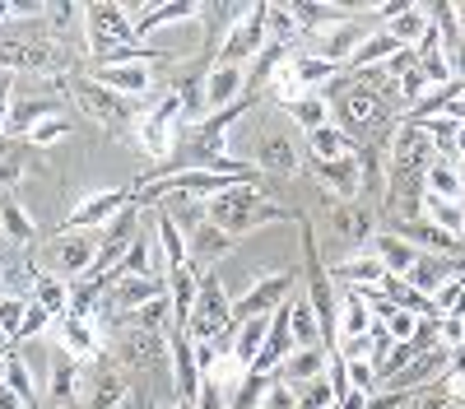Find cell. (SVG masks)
<instances>
[{
	"label": "cell",
	"mask_w": 465,
	"mask_h": 409,
	"mask_svg": "<svg viewBox=\"0 0 465 409\" xmlns=\"http://www.w3.org/2000/svg\"><path fill=\"white\" fill-rule=\"evenodd\" d=\"M331 279L335 284H344V288H359V293H368V288H377L381 279H386V266L372 256V251H354V256H344L340 266L331 270Z\"/></svg>",
	"instance_id": "ffe728a7"
},
{
	"label": "cell",
	"mask_w": 465,
	"mask_h": 409,
	"mask_svg": "<svg viewBox=\"0 0 465 409\" xmlns=\"http://www.w3.org/2000/svg\"><path fill=\"white\" fill-rule=\"evenodd\" d=\"M456 316H460V326H465V307H460V312H456Z\"/></svg>",
	"instance_id": "11a10c76"
},
{
	"label": "cell",
	"mask_w": 465,
	"mask_h": 409,
	"mask_svg": "<svg viewBox=\"0 0 465 409\" xmlns=\"http://www.w3.org/2000/svg\"><path fill=\"white\" fill-rule=\"evenodd\" d=\"M265 43H270V37H265V5H247L242 19L228 28L214 65H242L247 70V61H256L265 52Z\"/></svg>",
	"instance_id": "ba28073f"
},
{
	"label": "cell",
	"mask_w": 465,
	"mask_h": 409,
	"mask_svg": "<svg viewBox=\"0 0 465 409\" xmlns=\"http://www.w3.org/2000/svg\"><path fill=\"white\" fill-rule=\"evenodd\" d=\"M52 400L61 404V409H70L74 404V395H80L84 386H80V363H74L65 349H52Z\"/></svg>",
	"instance_id": "d4e9b609"
},
{
	"label": "cell",
	"mask_w": 465,
	"mask_h": 409,
	"mask_svg": "<svg viewBox=\"0 0 465 409\" xmlns=\"http://www.w3.org/2000/svg\"><path fill=\"white\" fill-rule=\"evenodd\" d=\"M372 326H377L372 303L359 288H344L340 293V316H335V340H359V335H372Z\"/></svg>",
	"instance_id": "ac0fdd59"
},
{
	"label": "cell",
	"mask_w": 465,
	"mask_h": 409,
	"mask_svg": "<svg viewBox=\"0 0 465 409\" xmlns=\"http://www.w3.org/2000/svg\"><path fill=\"white\" fill-rule=\"evenodd\" d=\"M70 93H74V102L84 107V117H94L103 131H131V140H135V122H131V98H122V93H112V89H103V84H94L89 74L84 80H74L70 84Z\"/></svg>",
	"instance_id": "8992f818"
},
{
	"label": "cell",
	"mask_w": 465,
	"mask_h": 409,
	"mask_svg": "<svg viewBox=\"0 0 465 409\" xmlns=\"http://www.w3.org/2000/svg\"><path fill=\"white\" fill-rule=\"evenodd\" d=\"M242 89H247L242 65H210V74H205V117H219L223 107H232Z\"/></svg>",
	"instance_id": "4fadbf2b"
},
{
	"label": "cell",
	"mask_w": 465,
	"mask_h": 409,
	"mask_svg": "<svg viewBox=\"0 0 465 409\" xmlns=\"http://www.w3.org/2000/svg\"><path fill=\"white\" fill-rule=\"evenodd\" d=\"M98 247H103V233H84V229H61L43 251L33 256V270L37 275H56V279H84L98 260Z\"/></svg>",
	"instance_id": "7a4b0ae2"
},
{
	"label": "cell",
	"mask_w": 465,
	"mask_h": 409,
	"mask_svg": "<svg viewBox=\"0 0 465 409\" xmlns=\"http://www.w3.org/2000/svg\"><path fill=\"white\" fill-rule=\"evenodd\" d=\"M5 386L24 400V409H37V382H33V372L19 354H10V363H5Z\"/></svg>",
	"instance_id": "74e56055"
},
{
	"label": "cell",
	"mask_w": 465,
	"mask_h": 409,
	"mask_svg": "<svg viewBox=\"0 0 465 409\" xmlns=\"http://www.w3.org/2000/svg\"><path fill=\"white\" fill-rule=\"evenodd\" d=\"M419 312H391L386 316V335H391V345H414V335H419Z\"/></svg>",
	"instance_id": "ee69618b"
},
{
	"label": "cell",
	"mask_w": 465,
	"mask_h": 409,
	"mask_svg": "<svg viewBox=\"0 0 465 409\" xmlns=\"http://www.w3.org/2000/svg\"><path fill=\"white\" fill-rule=\"evenodd\" d=\"M423 219L433 223V229L451 233L460 242L465 233V200H442V196H423Z\"/></svg>",
	"instance_id": "4dcf8cb0"
},
{
	"label": "cell",
	"mask_w": 465,
	"mask_h": 409,
	"mask_svg": "<svg viewBox=\"0 0 465 409\" xmlns=\"http://www.w3.org/2000/svg\"><path fill=\"white\" fill-rule=\"evenodd\" d=\"M0 409H24V400H19V395L5 386V382H0Z\"/></svg>",
	"instance_id": "816d5d0a"
},
{
	"label": "cell",
	"mask_w": 465,
	"mask_h": 409,
	"mask_svg": "<svg viewBox=\"0 0 465 409\" xmlns=\"http://www.w3.org/2000/svg\"><path fill=\"white\" fill-rule=\"evenodd\" d=\"M307 149H312V163H335V159H349L359 154L354 140H349L340 126H322V131H307Z\"/></svg>",
	"instance_id": "83f0119b"
},
{
	"label": "cell",
	"mask_w": 465,
	"mask_h": 409,
	"mask_svg": "<svg viewBox=\"0 0 465 409\" xmlns=\"http://www.w3.org/2000/svg\"><path fill=\"white\" fill-rule=\"evenodd\" d=\"M451 275H456V270H451V260H447V256H423V251H419V260L410 266L405 284H410L414 293H423V297L433 303V293H438V288H442Z\"/></svg>",
	"instance_id": "603a6c76"
},
{
	"label": "cell",
	"mask_w": 465,
	"mask_h": 409,
	"mask_svg": "<svg viewBox=\"0 0 465 409\" xmlns=\"http://www.w3.org/2000/svg\"><path fill=\"white\" fill-rule=\"evenodd\" d=\"M289 326H293V349L326 345L322 321H317V312H312V303H307V297H293V303H289ZM326 349H331V345H326Z\"/></svg>",
	"instance_id": "f1b7e54d"
},
{
	"label": "cell",
	"mask_w": 465,
	"mask_h": 409,
	"mask_svg": "<svg viewBox=\"0 0 465 409\" xmlns=\"http://www.w3.org/2000/svg\"><path fill=\"white\" fill-rule=\"evenodd\" d=\"M414 358H419V354H414V345H381V349H377V358H372L377 382H396Z\"/></svg>",
	"instance_id": "8d00e7d4"
},
{
	"label": "cell",
	"mask_w": 465,
	"mask_h": 409,
	"mask_svg": "<svg viewBox=\"0 0 465 409\" xmlns=\"http://www.w3.org/2000/svg\"><path fill=\"white\" fill-rule=\"evenodd\" d=\"M368 33H377V28H372V24H354V19H344L340 28H331V33L312 37V56H322V61H331V65H349V61H354V52L368 43Z\"/></svg>",
	"instance_id": "30bf717a"
},
{
	"label": "cell",
	"mask_w": 465,
	"mask_h": 409,
	"mask_svg": "<svg viewBox=\"0 0 465 409\" xmlns=\"http://www.w3.org/2000/svg\"><path fill=\"white\" fill-rule=\"evenodd\" d=\"M447 377H465V345H456L447 354Z\"/></svg>",
	"instance_id": "f907efd6"
},
{
	"label": "cell",
	"mask_w": 465,
	"mask_h": 409,
	"mask_svg": "<svg viewBox=\"0 0 465 409\" xmlns=\"http://www.w3.org/2000/svg\"><path fill=\"white\" fill-rule=\"evenodd\" d=\"M0 15H5V10H0Z\"/></svg>",
	"instance_id": "680465c9"
},
{
	"label": "cell",
	"mask_w": 465,
	"mask_h": 409,
	"mask_svg": "<svg viewBox=\"0 0 465 409\" xmlns=\"http://www.w3.org/2000/svg\"><path fill=\"white\" fill-rule=\"evenodd\" d=\"M201 279H205V270L191 266V260H186V266H177V270H168V303H173V326H177V330L186 326L191 307H196Z\"/></svg>",
	"instance_id": "e0dca14e"
},
{
	"label": "cell",
	"mask_w": 465,
	"mask_h": 409,
	"mask_svg": "<svg viewBox=\"0 0 465 409\" xmlns=\"http://www.w3.org/2000/svg\"><path fill=\"white\" fill-rule=\"evenodd\" d=\"M65 131H70V117H61V112H47V117L28 131V144H37V149L56 144V140H65Z\"/></svg>",
	"instance_id": "b9f144b4"
},
{
	"label": "cell",
	"mask_w": 465,
	"mask_h": 409,
	"mask_svg": "<svg viewBox=\"0 0 465 409\" xmlns=\"http://www.w3.org/2000/svg\"><path fill=\"white\" fill-rule=\"evenodd\" d=\"M456 345H465V326H460V316H438V349H456Z\"/></svg>",
	"instance_id": "c3c4849f"
},
{
	"label": "cell",
	"mask_w": 465,
	"mask_h": 409,
	"mask_svg": "<svg viewBox=\"0 0 465 409\" xmlns=\"http://www.w3.org/2000/svg\"><path fill=\"white\" fill-rule=\"evenodd\" d=\"M340 363V358H335ZM340 372H344V382H349V391H363V395H377V367L372 363H340Z\"/></svg>",
	"instance_id": "7bdbcfd3"
},
{
	"label": "cell",
	"mask_w": 465,
	"mask_h": 409,
	"mask_svg": "<svg viewBox=\"0 0 465 409\" xmlns=\"http://www.w3.org/2000/svg\"><path fill=\"white\" fill-rule=\"evenodd\" d=\"M205 219L219 223L228 238H242V233H256V229H265V223L284 219V209L270 205V200H261L256 181H242V186H228L223 196H214V200L205 205Z\"/></svg>",
	"instance_id": "6da1fadb"
},
{
	"label": "cell",
	"mask_w": 465,
	"mask_h": 409,
	"mask_svg": "<svg viewBox=\"0 0 465 409\" xmlns=\"http://www.w3.org/2000/svg\"><path fill=\"white\" fill-rule=\"evenodd\" d=\"M433 159H438V149H433L429 131L414 122H405L391 135V144H386V172H429Z\"/></svg>",
	"instance_id": "9c48e42d"
},
{
	"label": "cell",
	"mask_w": 465,
	"mask_h": 409,
	"mask_svg": "<svg viewBox=\"0 0 465 409\" xmlns=\"http://www.w3.org/2000/svg\"><path fill=\"white\" fill-rule=\"evenodd\" d=\"M456 409H465V400H456Z\"/></svg>",
	"instance_id": "9f6ffc18"
},
{
	"label": "cell",
	"mask_w": 465,
	"mask_h": 409,
	"mask_svg": "<svg viewBox=\"0 0 465 409\" xmlns=\"http://www.w3.org/2000/svg\"><path fill=\"white\" fill-rule=\"evenodd\" d=\"M153 247H159V260H163L168 270H177V266H186V260H191V251H186V233L177 229L168 214L153 219Z\"/></svg>",
	"instance_id": "4316f807"
},
{
	"label": "cell",
	"mask_w": 465,
	"mask_h": 409,
	"mask_svg": "<svg viewBox=\"0 0 465 409\" xmlns=\"http://www.w3.org/2000/svg\"><path fill=\"white\" fill-rule=\"evenodd\" d=\"M284 112L302 126V135H307V131H322V126H335V117H331V98H326V93H307V98L289 102Z\"/></svg>",
	"instance_id": "1f68e13d"
},
{
	"label": "cell",
	"mask_w": 465,
	"mask_h": 409,
	"mask_svg": "<svg viewBox=\"0 0 465 409\" xmlns=\"http://www.w3.org/2000/svg\"><path fill=\"white\" fill-rule=\"evenodd\" d=\"M372 15L386 19V33H391L401 47H419V43H423V33L433 28L429 5H372Z\"/></svg>",
	"instance_id": "7c38bea8"
},
{
	"label": "cell",
	"mask_w": 465,
	"mask_h": 409,
	"mask_svg": "<svg viewBox=\"0 0 465 409\" xmlns=\"http://www.w3.org/2000/svg\"><path fill=\"white\" fill-rule=\"evenodd\" d=\"M423 186L429 196H442V200H465V172L456 159H433L429 172H423Z\"/></svg>",
	"instance_id": "484cf974"
},
{
	"label": "cell",
	"mask_w": 465,
	"mask_h": 409,
	"mask_svg": "<svg viewBox=\"0 0 465 409\" xmlns=\"http://www.w3.org/2000/svg\"><path fill=\"white\" fill-rule=\"evenodd\" d=\"M0 233H5L15 247H28V242L37 238L33 219H28V209L15 200V191H5V196H0Z\"/></svg>",
	"instance_id": "f546056e"
},
{
	"label": "cell",
	"mask_w": 465,
	"mask_h": 409,
	"mask_svg": "<svg viewBox=\"0 0 465 409\" xmlns=\"http://www.w3.org/2000/svg\"><path fill=\"white\" fill-rule=\"evenodd\" d=\"M312 177L335 200H359V154L335 159V163H312Z\"/></svg>",
	"instance_id": "d6986e66"
},
{
	"label": "cell",
	"mask_w": 465,
	"mask_h": 409,
	"mask_svg": "<svg viewBox=\"0 0 465 409\" xmlns=\"http://www.w3.org/2000/svg\"><path fill=\"white\" fill-rule=\"evenodd\" d=\"M252 168H261L265 177H298V149L284 131H261L256 140V154H252Z\"/></svg>",
	"instance_id": "8fae6325"
},
{
	"label": "cell",
	"mask_w": 465,
	"mask_h": 409,
	"mask_svg": "<svg viewBox=\"0 0 465 409\" xmlns=\"http://www.w3.org/2000/svg\"><path fill=\"white\" fill-rule=\"evenodd\" d=\"M401 52V43L386 28H377V33H368V43L354 52V61H349V70H377V65H386Z\"/></svg>",
	"instance_id": "836d02e7"
},
{
	"label": "cell",
	"mask_w": 465,
	"mask_h": 409,
	"mask_svg": "<svg viewBox=\"0 0 465 409\" xmlns=\"http://www.w3.org/2000/svg\"><path fill=\"white\" fill-rule=\"evenodd\" d=\"M163 316H173V303H168V297H153V303H144L140 312H131V326L135 330H149V335H168V321Z\"/></svg>",
	"instance_id": "ab89813d"
},
{
	"label": "cell",
	"mask_w": 465,
	"mask_h": 409,
	"mask_svg": "<svg viewBox=\"0 0 465 409\" xmlns=\"http://www.w3.org/2000/svg\"><path fill=\"white\" fill-rule=\"evenodd\" d=\"M451 404H456V400H451L447 391H433V395H429V391H419V400H414L410 409H451Z\"/></svg>",
	"instance_id": "681fc988"
},
{
	"label": "cell",
	"mask_w": 465,
	"mask_h": 409,
	"mask_svg": "<svg viewBox=\"0 0 465 409\" xmlns=\"http://www.w3.org/2000/svg\"><path fill=\"white\" fill-rule=\"evenodd\" d=\"M265 335H270V316L232 321V326H228V354L252 372V363H256V358H261V349H265Z\"/></svg>",
	"instance_id": "44dd1931"
},
{
	"label": "cell",
	"mask_w": 465,
	"mask_h": 409,
	"mask_svg": "<svg viewBox=\"0 0 465 409\" xmlns=\"http://www.w3.org/2000/svg\"><path fill=\"white\" fill-rule=\"evenodd\" d=\"M460 307H465V279L451 275V279L433 293V312H438V316H456Z\"/></svg>",
	"instance_id": "60d3db41"
},
{
	"label": "cell",
	"mask_w": 465,
	"mask_h": 409,
	"mask_svg": "<svg viewBox=\"0 0 465 409\" xmlns=\"http://www.w3.org/2000/svg\"><path fill=\"white\" fill-rule=\"evenodd\" d=\"M182 117H186V107L177 93L159 98L144 117L135 122V144L144 149L149 159H168L173 154V144H177V131H182Z\"/></svg>",
	"instance_id": "277c9868"
},
{
	"label": "cell",
	"mask_w": 465,
	"mask_h": 409,
	"mask_svg": "<svg viewBox=\"0 0 465 409\" xmlns=\"http://www.w3.org/2000/svg\"><path fill=\"white\" fill-rule=\"evenodd\" d=\"M131 10L122 5H89L84 10V33H89V47L98 52V61H107L112 52L122 47H135V19H126Z\"/></svg>",
	"instance_id": "5b68a950"
},
{
	"label": "cell",
	"mask_w": 465,
	"mask_h": 409,
	"mask_svg": "<svg viewBox=\"0 0 465 409\" xmlns=\"http://www.w3.org/2000/svg\"><path fill=\"white\" fill-rule=\"evenodd\" d=\"M335 400H340V391L331 382V372H326V377H317V382H302L298 386V409H335Z\"/></svg>",
	"instance_id": "f35d334b"
},
{
	"label": "cell",
	"mask_w": 465,
	"mask_h": 409,
	"mask_svg": "<svg viewBox=\"0 0 465 409\" xmlns=\"http://www.w3.org/2000/svg\"><path fill=\"white\" fill-rule=\"evenodd\" d=\"M460 247H465V233H460Z\"/></svg>",
	"instance_id": "6f0895ef"
},
{
	"label": "cell",
	"mask_w": 465,
	"mask_h": 409,
	"mask_svg": "<svg viewBox=\"0 0 465 409\" xmlns=\"http://www.w3.org/2000/svg\"><path fill=\"white\" fill-rule=\"evenodd\" d=\"M298 293V270H280L256 279L242 297H232V321H252V316H275L284 303H293Z\"/></svg>",
	"instance_id": "52a82bcc"
},
{
	"label": "cell",
	"mask_w": 465,
	"mask_h": 409,
	"mask_svg": "<svg viewBox=\"0 0 465 409\" xmlns=\"http://www.w3.org/2000/svg\"><path fill=\"white\" fill-rule=\"evenodd\" d=\"M265 37L280 43V47H293V37H302L293 5H265Z\"/></svg>",
	"instance_id": "d590c367"
},
{
	"label": "cell",
	"mask_w": 465,
	"mask_h": 409,
	"mask_svg": "<svg viewBox=\"0 0 465 409\" xmlns=\"http://www.w3.org/2000/svg\"><path fill=\"white\" fill-rule=\"evenodd\" d=\"M52 340H56V349H65L74 363H89L94 354H103L98 330H94L84 316H61V321L52 326Z\"/></svg>",
	"instance_id": "5bb4252c"
},
{
	"label": "cell",
	"mask_w": 465,
	"mask_h": 409,
	"mask_svg": "<svg viewBox=\"0 0 465 409\" xmlns=\"http://www.w3.org/2000/svg\"><path fill=\"white\" fill-rule=\"evenodd\" d=\"M168 409H196V400H173Z\"/></svg>",
	"instance_id": "f5cc1de1"
},
{
	"label": "cell",
	"mask_w": 465,
	"mask_h": 409,
	"mask_svg": "<svg viewBox=\"0 0 465 409\" xmlns=\"http://www.w3.org/2000/svg\"><path fill=\"white\" fill-rule=\"evenodd\" d=\"M126 391H131L126 372H122V367H107L103 377H98V386H94V395H89L84 409H116V404H126Z\"/></svg>",
	"instance_id": "e575fe53"
},
{
	"label": "cell",
	"mask_w": 465,
	"mask_h": 409,
	"mask_svg": "<svg viewBox=\"0 0 465 409\" xmlns=\"http://www.w3.org/2000/svg\"><path fill=\"white\" fill-rule=\"evenodd\" d=\"M228 326H232V297H228L223 279L205 270V279H201V297H196V307H191V316H186L182 330H186V340H191V345H205V340H214V335H223Z\"/></svg>",
	"instance_id": "3957f363"
},
{
	"label": "cell",
	"mask_w": 465,
	"mask_h": 409,
	"mask_svg": "<svg viewBox=\"0 0 465 409\" xmlns=\"http://www.w3.org/2000/svg\"><path fill=\"white\" fill-rule=\"evenodd\" d=\"M24 312H28V303H24V297H10V293H0V330H5L10 340H19Z\"/></svg>",
	"instance_id": "f6af8a7d"
},
{
	"label": "cell",
	"mask_w": 465,
	"mask_h": 409,
	"mask_svg": "<svg viewBox=\"0 0 465 409\" xmlns=\"http://www.w3.org/2000/svg\"><path fill=\"white\" fill-rule=\"evenodd\" d=\"M33 303L47 307L56 321L70 316V279H56V275H37L33 279Z\"/></svg>",
	"instance_id": "d6a6232c"
},
{
	"label": "cell",
	"mask_w": 465,
	"mask_h": 409,
	"mask_svg": "<svg viewBox=\"0 0 465 409\" xmlns=\"http://www.w3.org/2000/svg\"><path fill=\"white\" fill-rule=\"evenodd\" d=\"M5 340H10V335H5V330H0V345H5Z\"/></svg>",
	"instance_id": "db71d44e"
},
{
	"label": "cell",
	"mask_w": 465,
	"mask_h": 409,
	"mask_svg": "<svg viewBox=\"0 0 465 409\" xmlns=\"http://www.w3.org/2000/svg\"><path fill=\"white\" fill-rule=\"evenodd\" d=\"M186 251H191V266H214V260H223V256H232V238L219 229V223H201L196 233L186 238Z\"/></svg>",
	"instance_id": "7402d4cb"
},
{
	"label": "cell",
	"mask_w": 465,
	"mask_h": 409,
	"mask_svg": "<svg viewBox=\"0 0 465 409\" xmlns=\"http://www.w3.org/2000/svg\"><path fill=\"white\" fill-rule=\"evenodd\" d=\"M261 409H298V386H289V382H280V377H270V391H265Z\"/></svg>",
	"instance_id": "bcb514c9"
},
{
	"label": "cell",
	"mask_w": 465,
	"mask_h": 409,
	"mask_svg": "<svg viewBox=\"0 0 465 409\" xmlns=\"http://www.w3.org/2000/svg\"><path fill=\"white\" fill-rule=\"evenodd\" d=\"M126 191H98V196H89L80 209H74L70 219H65V229H84V233H103V223H112L116 214L126 209Z\"/></svg>",
	"instance_id": "2e32d148"
},
{
	"label": "cell",
	"mask_w": 465,
	"mask_h": 409,
	"mask_svg": "<svg viewBox=\"0 0 465 409\" xmlns=\"http://www.w3.org/2000/svg\"><path fill=\"white\" fill-rule=\"evenodd\" d=\"M368 251L381 260V266H386V275H410V266H414V260H419V251L405 242V238H396V233H377L372 242H368Z\"/></svg>",
	"instance_id": "cb8c5ba5"
},
{
	"label": "cell",
	"mask_w": 465,
	"mask_h": 409,
	"mask_svg": "<svg viewBox=\"0 0 465 409\" xmlns=\"http://www.w3.org/2000/svg\"><path fill=\"white\" fill-rule=\"evenodd\" d=\"M331 363H335V354H331L326 345H312V349H293V354L280 363V372H275V377H280V382H289V386H302V382H317V377H326V372H331Z\"/></svg>",
	"instance_id": "9a60e30c"
},
{
	"label": "cell",
	"mask_w": 465,
	"mask_h": 409,
	"mask_svg": "<svg viewBox=\"0 0 465 409\" xmlns=\"http://www.w3.org/2000/svg\"><path fill=\"white\" fill-rule=\"evenodd\" d=\"M52 326H56V316H52L47 307L28 303V312H24V326H19V340H33V335H43V330H52Z\"/></svg>",
	"instance_id": "7dc6e473"
}]
</instances>
